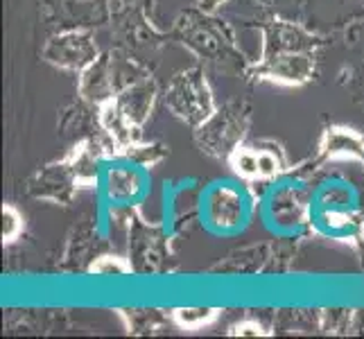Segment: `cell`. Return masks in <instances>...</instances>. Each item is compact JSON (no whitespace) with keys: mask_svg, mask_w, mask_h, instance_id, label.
I'll use <instances>...</instances> for the list:
<instances>
[{"mask_svg":"<svg viewBox=\"0 0 364 339\" xmlns=\"http://www.w3.org/2000/svg\"><path fill=\"white\" fill-rule=\"evenodd\" d=\"M218 317L215 308H179L174 310V319L181 328H202Z\"/></svg>","mask_w":364,"mask_h":339,"instance_id":"4fadbf2b","label":"cell"},{"mask_svg":"<svg viewBox=\"0 0 364 339\" xmlns=\"http://www.w3.org/2000/svg\"><path fill=\"white\" fill-rule=\"evenodd\" d=\"M208 215L220 229H231L242 220V199L229 188H220L208 199Z\"/></svg>","mask_w":364,"mask_h":339,"instance_id":"30bf717a","label":"cell"},{"mask_svg":"<svg viewBox=\"0 0 364 339\" xmlns=\"http://www.w3.org/2000/svg\"><path fill=\"white\" fill-rule=\"evenodd\" d=\"M70 168L77 177L80 185H89L97 177V149H93V143H84L70 158Z\"/></svg>","mask_w":364,"mask_h":339,"instance_id":"8fae6325","label":"cell"},{"mask_svg":"<svg viewBox=\"0 0 364 339\" xmlns=\"http://www.w3.org/2000/svg\"><path fill=\"white\" fill-rule=\"evenodd\" d=\"M23 231V217L14 206L3 208V240L14 242Z\"/></svg>","mask_w":364,"mask_h":339,"instance_id":"9a60e30c","label":"cell"},{"mask_svg":"<svg viewBox=\"0 0 364 339\" xmlns=\"http://www.w3.org/2000/svg\"><path fill=\"white\" fill-rule=\"evenodd\" d=\"M256 72L265 80L296 86L306 84L312 77L315 61H312L310 50H304V53H267Z\"/></svg>","mask_w":364,"mask_h":339,"instance_id":"5b68a950","label":"cell"},{"mask_svg":"<svg viewBox=\"0 0 364 339\" xmlns=\"http://www.w3.org/2000/svg\"><path fill=\"white\" fill-rule=\"evenodd\" d=\"M154 97H156V84L149 77H145L141 82L127 86V89L120 91L114 99H109V102L122 113L124 120L132 122L134 127H141L154 107Z\"/></svg>","mask_w":364,"mask_h":339,"instance_id":"8992f818","label":"cell"},{"mask_svg":"<svg viewBox=\"0 0 364 339\" xmlns=\"http://www.w3.org/2000/svg\"><path fill=\"white\" fill-rule=\"evenodd\" d=\"M127 154L138 166H152V163L163 158V149L156 145H132L127 147Z\"/></svg>","mask_w":364,"mask_h":339,"instance_id":"2e32d148","label":"cell"},{"mask_svg":"<svg viewBox=\"0 0 364 339\" xmlns=\"http://www.w3.org/2000/svg\"><path fill=\"white\" fill-rule=\"evenodd\" d=\"M321 156L323 158H350L364 163V138L346 127H331L321 138Z\"/></svg>","mask_w":364,"mask_h":339,"instance_id":"9c48e42d","label":"cell"},{"mask_svg":"<svg viewBox=\"0 0 364 339\" xmlns=\"http://www.w3.org/2000/svg\"><path fill=\"white\" fill-rule=\"evenodd\" d=\"M138 193V179L132 170L109 172V195L114 199H132Z\"/></svg>","mask_w":364,"mask_h":339,"instance_id":"7c38bea8","label":"cell"},{"mask_svg":"<svg viewBox=\"0 0 364 339\" xmlns=\"http://www.w3.org/2000/svg\"><path fill=\"white\" fill-rule=\"evenodd\" d=\"M129 269L132 267L118 256H102L89 267L91 274H102V276H120V274H127Z\"/></svg>","mask_w":364,"mask_h":339,"instance_id":"5bb4252c","label":"cell"},{"mask_svg":"<svg viewBox=\"0 0 364 339\" xmlns=\"http://www.w3.org/2000/svg\"><path fill=\"white\" fill-rule=\"evenodd\" d=\"M245 134V120L233 109L215 111L213 116L197 127V143L206 154L218 158H229L240 147Z\"/></svg>","mask_w":364,"mask_h":339,"instance_id":"3957f363","label":"cell"},{"mask_svg":"<svg viewBox=\"0 0 364 339\" xmlns=\"http://www.w3.org/2000/svg\"><path fill=\"white\" fill-rule=\"evenodd\" d=\"M229 163L235 174L245 179H272L281 172L283 163L272 149H256V147H237L229 156Z\"/></svg>","mask_w":364,"mask_h":339,"instance_id":"52a82bcc","label":"cell"},{"mask_svg":"<svg viewBox=\"0 0 364 339\" xmlns=\"http://www.w3.org/2000/svg\"><path fill=\"white\" fill-rule=\"evenodd\" d=\"M166 107L191 127L204 124L215 113V99L204 72L199 68L179 72L166 91Z\"/></svg>","mask_w":364,"mask_h":339,"instance_id":"7a4b0ae2","label":"cell"},{"mask_svg":"<svg viewBox=\"0 0 364 339\" xmlns=\"http://www.w3.org/2000/svg\"><path fill=\"white\" fill-rule=\"evenodd\" d=\"M80 185L77 177L70 168V163H61V166H50L41 170L36 177L30 181V190L36 197L53 199V202H68L75 188Z\"/></svg>","mask_w":364,"mask_h":339,"instance_id":"ba28073f","label":"cell"},{"mask_svg":"<svg viewBox=\"0 0 364 339\" xmlns=\"http://www.w3.org/2000/svg\"><path fill=\"white\" fill-rule=\"evenodd\" d=\"M222 3H227V0H199V5H202L204 11H213V9H218Z\"/></svg>","mask_w":364,"mask_h":339,"instance_id":"ac0fdd59","label":"cell"},{"mask_svg":"<svg viewBox=\"0 0 364 339\" xmlns=\"http://www.w3.org/2000/svg\"><path fill=\"white\" fill-rule=\"evenodd\" d=\"M43 57L57 68L82 72L100 57V53L91 32L70 30L59 36H53L43 48Z\"/></svg>","mask_w":364,"mask_h":339,"instance_id":"277c9868","label":"cell"},{"mask_svg":"<svg viewBox=\"0 0 364 339\" xmlns=\"http://www.w3.org/2000/svg\"><path fill=\"white\" fill-rule=\"evenodd\" d=\"M147 77V72L136 64V61L120 57L118 53H107L97 57L93 64L82 70L80 77V93L84 99L102 107L109 99H114L127 86Z\"/></svg>","mask_w":364,"mask_h":339,"instance_id":"6da1fadb","label":"cell"},{"mask_svg":"<svg viewBox=\"0 0 364 339\" xmlns=\"http://www.w3.org/2000/svg\"><path fill=\"white\" fill-rule=\"evenodd\" d=\"M231 335H240V337H265V328L258 323V321H240V323H235L233 325V330Z\"/></svg>","mask_w":364,"mask_h":339,"instance_id":"e0dca14e","label":"cell"}]
</instances>
